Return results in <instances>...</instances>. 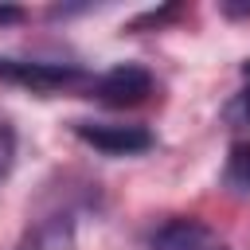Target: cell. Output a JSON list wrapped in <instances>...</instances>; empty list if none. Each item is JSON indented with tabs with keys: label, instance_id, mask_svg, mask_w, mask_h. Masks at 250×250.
Masks as SVG:
<instances>
[{
	"label": "cell",
	"instance_id": "obj_5",
	"mask_svg": "<svg viewBox=\"0 0 250 250\" xmlns=\"http://www.w3.org/2000/svg\"><path fill=\"white\" fill-rule=\"evenodd\" d=\"M20 250H78L70 215H51V219L35 223V227L23 234Z\"/></svg>",
	"mask_w": 250,
	"mask_h": 250
},
{
	"label": "cell",
	"instance_id": "obj_4",
	"mask_svg": "<svg viewBox=\"0 0 250 250\" xmlns=\"http://www.w3.org/2000/svg\"><path fill=\"white\" fill-rule=\"evenodd\" d=\"M148 250H227V242H223L219 230L207 227L203 219L180 215V219L160 223V227L148 234Z\"/></svg>",
	"mask_w": 250,
	"mask_h": 250
},
{
	"label": "cell",
	"instance_id": "obj_3",
	"mask_svg": "<svg viewBox=\"0 0 250 250\" xmlns=\"http://www.w3.org/2000/svg\"><path fill=\"white\" fill-rule=\"evenodd\" d=\"M90 94L98 102H105V105H117V109L141 105L152 94V74L141 62H117V66H109L105 74H98L90 82Z\"/></svg>",
	"mask_w": 250,
	"mask_h": 250
},
{
	"label": "cell",
	"instance_id": "obj_7",
	"mask_svg": "<svg viewBox=\"0 0 250 250\" xmlns=\"http://www.w3.org/2000/svg\"><path fill=\"white\" fill-rule=\"evenodd\" d=\"M16 148H20V137H16V125L0 113V184L12 176L16 168Z\"/></svg>",
	"mask_w": 250,
	"mask_h": 250
},
{
	"label": "cell",
	"instance_id": "obj_8",
	"mask_svg": "<svg viewBox=\"0 0 250 250\" xmlns=\"http://www.w3.org/2000/svg\"><path fill=\"white\" fill-rule=\"evenodd\" d=\"M227 121L238 125V129H250V86H242V90L230 98V105H227Z\"/></svg>",
	"mask_w": 250,
	"mask_h": 250
},
{
	"label": "cell",
	"instance_id": "obj_1",
	"mask_svg": "<svg viewBox=\"0 0 250 250\" xmlns=\"http://www.w3.org/2000/svg\"><path fill=\"white\" fill-rule=\"evenodd\" d=\"M0 78L12 86H23L31 94H62L70 86H82L86 74L70 62H39V59H0Z\"/></svg>",
	"mask_w": 250,
	"mask_h": 250
},
{
	"label": "cell",
	"instance_id": "obj_2",
	"mask_svg": "<svg viewBox=\"0 0 250 250\" xmlns=\"http://www.w3.org/2000/svg\"><path fill=\"white\" fill-rule=\"evenodd\" d=\"M74 137L105 156H137L152 148V133L145 125H125V121H74Z\"/></svg>",
	"mask_w": 250,
	"mask_h": 250
},
{
	"label": "cell",
	"instance_id": "obj_10",
	"mask_svg": "<svg viewBox=\"0 0 250 250\" xmlns=\"http://www.w3.org/2000/svg\"><path fill=\"white\" fill-rule=\"evenodd\" d=\"M242 74H246V78H250V62H246V66H242Z\"/></svg>",
	"mask_w": 250,
	"mask_h": 250
},
{
	"label": "cell",
	"instance_id": "obj_9",
	"mask_svg": "<svg viewBox=\"0 0 250 250\" xmlns=\"http://www.w3.org/2000/svg\"><path fill=\"white\" fill-rule=\"evenodd\" d=\"M23 20V8H16V4H0V27L4 23H20Z\"/></svg>",
	"mask_w": 250,
	"mask_h": 250
},
{
	"label": "cell",
	"instance_id": "obj_6",
	"mask_svg": "<svg viewBox=\"0 0 250 250\" xmlns=\"http://www.w3.org/2000/svg\"><path fill=\"white\" fill-rule=\"evenodd\" d=\"M223 180H227V188H234V191H250V141H242V145L230 148L227 168H223Z\"/></svg>",
	"mask_w": 250,
	"mask_h": 250
}]
</instances>
